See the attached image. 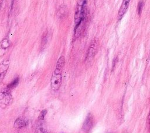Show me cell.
Listing matches in <instances>:
<instances>
[{
    "instance_id": "6da1fadb",
    "label": "cell",
    "mask_w": 150,
    "mask_h": 133,
    "mask_svg": "<svg viewBox=\"0 0 150 133\" xmlns=\"http://www.w3.org/2000/svg\"><path fill=\"white\" fill-rule=\"evenodd\" d=\"M64 65V57L61 56L56 64V68L53 73L50 80L51 88L54 91H57L60 88L62 83V73Z\"/></svg>"
},
{
    "instance_id": "7a4b0ae2",
    "label": "cell",
    "mask_w": 150,
    "mask_h": 133,
    "mask_svg": "<svg viewBox=\"0 0 150 133\" xmlns=\"http://www.w3.org/2000/svg\"><path fill=\"white\" fill-rule=\"evenodd\" d=\"M87 0H78L74 15L75 26L86 18Z\"/></svg>"
},
{
    "instance_id": "3957f363",
    "label": "cell",
    "mask_w": 150,
    "mask_h": 133,
    "mask_svg": "<svg viewBox=\"0 0 150 133\" xmlns=\"http://www.w3.org/2000/svg\"><path fill=\"white\" fill-rule=\"evenodd\" d=\"M12 97L9 90H5L0 94V106L2 108H5L12 103Z\"/></svg>"
},
{
    "instance_id": "277c9868",
    "label": "cell",
    "mask_w": 150,
    "mask_h": 133,
    "mask_svg": "<svg viewBox=\"0 0 150 133\" xmlns=\"http://www.w3.org/2000/svg\"><path fill=\"white\" fill-rule=\"evenodd\" d=\"M97 47H98V41L96 40H95L93 41V42L91 43L88 48L86 60H90L94 57V56L96 53Z\"/></svg>"
},
{
    "instance_id": "5b68a950",
    "label": "cell",
    "mask_w": 150,
    "mask_h": 133,
    "mask_svg": "<svg viewBox=\"0 0 150 133\" xmlns=\"http://www.w3.org/2000/svg\"><path fill=\"white\" fill-rule=\"evenodd\" d=\"M129 2H130V0H122L121 7L118 12V18L119 19H121L123 15L125 14L128 7Z\"/></svg>"
},
{
    "instance_id": "8992f818",
    "label": "cell",
    "mask_w": 150,
    "mask_h": 133,
    "mask_svg": "<svg viewBox=\"0 0 150 133\" xmlns=\"http://www.w3.org/2000/svg\"><path fill=\"white\" fill-rule=\"evenodd\" d=\"M27 125V120L23 118H18L14 123V126L16 128H22L26 127Z\"/></svg>"
},
{
    "instance_id": "52a82bcc",
    "label": "cell",
    "mask_w": 150,
    "mask_h": 133,
    "mask_svg": "<svg viewBox=\"0 0 150 133\" xmlns=\"http://www.w3.org/2000/svg\"><path fill=\"white\" fill-rule=\"evenodd\" d=\"M91 125H92V118H91V117L90 115H88L87 117L86 121L84 123L83 127L84 129H86V130L90 129V127H91Z\"/></svg>"
},
{
    "instance_id": "ba28073f",
    "label": "cell",
    "mask_w": 150,
    "mask_h": 133,
    "mask_svg": "<svg viewBox=\"0 0 150 133\" xmlns=\"http://www.w3.org/2000/svg\"><path fill=\"white\" fill-rule=\"evenodd\" d=\"M8 68V63L6 64L5 62H2L0 65V78L4 75Z\"/></svg>"
},
{
    "instance_id": "9c48e42d",
    "label": "cell",
    "mask_w": 150,
    "mask_h": 133,
    "mask_svg": "<svg viewBox=\"0 0 150 133\" xmlns=\"http://www.w3.org/2000/svg\"><path fill=\"white\" fill-rule=\"evenodd\" d=\"M19 82V78H15L14 80H13L9 85H8L7 86V89L8 90H10V89H12L13 88H14L18 83Z\"/></svg>"
},
{
    "instance_id": "30bf717a",
    "label": "cell",
    "mask_w": 150,
    "mask_h": 133,
    "mask_svg": "<svg viewBox=\"0 0 150 133\" xmlns=\"http://www.w3.org/2000/svg\"><path fill=\"white\" fill-rule=\"evenodd\" d=\"M144 6V2L142 1H140L138 4V6H137V13L138 15H140L141 12H142V9Z\"/></svg>"
},
{
    "instance_id": "8fae6325",
    "label": "cell",
    "mask_w": 150,
    "mask_h": 133,
    "mask_svg": "<svg viewBox=\"0 0 150 133\" xmlns=\"http://www.w3.org/2000/svg\"><path fill=\"white\" fill-rule=\"evenodd\" d=\"M46 113H47V110H42V111H41V113H40L39 116V117H38L39 120H40V121L43 120L44 118H45V116H46Z\"/></svg>"
},
{
    "instance_id": "7c38bea8",
    "label": "cell",
    "mask_w": 150,
    "mask_h": 133,
    "mask_svg": "<svg viewBox=\"0 0 150 133\" xmlns=\"http://www.w3.org/2000/svg\"><path fill=\"white\" fill-rule=\"evenodd\" d=\"M36 133H46V132H45V130L43 129V128L40 127L36 129Z\"/></svg>"
},
{
    "instance_id": "4fadbf2b",
    "label": "cell",
    "mask_w": 150,
    "mask_h": 133,
    "mask_svg": "<svg viewBox=\"0 0 150 133\" xmlns=\"http://www.w3.org/2000/svg\"><path fill=\"white\" fill-rule=\"evenodd\" d=\"M147 125H148V130L150 131V110H149V112L148 115V117H147Z\"/></svg>"
}]
</instances>
